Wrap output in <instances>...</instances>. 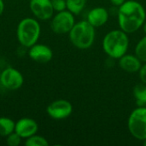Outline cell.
<instances>
[{
	"label": "cell",
	"instance_id": "obj_1",
	"mask_svg": "<svg viewBox=\"0 0 146 146\" xmlns=\"http://www.w3.org/2000/svg\"><path fill=\"white\" fill-rule=\"evenodd\" d=\"M145 17L144 7L137 1H126L119 7V26L127 33H133L138 31L145 22Z\"/></svg>",
	"mask_w": 146,
	"mask_h": 146
},
{
	"label": "cell",
	"instance_id": "obj_2",
	"mask_svg": "<svg viewBox=\"0 0 146 146\" xmlns=\"http://www.w3.org/2000/svg\"><path fill=\"white\" fill-rule=\"evenodd\" d=\"M129 39L127 33L121 30H113L108 33L103 39L104 51L111 58L120 59L128 49Z\"/></svg>",
	"mask_w": 146,
	"mask_h": 146
},
{
	"label": "cell",
	"instance_id": "obj_3",
	"mask_svg": "<svg viewBox=\"0 0 146 146\" xmlns=\"http://www.w3.org/2000/svg\"><path fill=\"white\" fill-rule=\"evenodd\" d=\"M41 27L38 21L34 18L22 19L16 29V37L18 42L25 48H30L35 44L40 36Z\"/></svg>",
	"mask_w": 146,
	"mask_h": 146
},
{
	"label": "cell",
	"instance_id": "obj_4",
	"mask_svg": "<svg viewBox=\"0 0 146 146\" xmlns=\"http://www.w3.org/2000/svg\"><path fill=\"white\" fill-rule=\"evenodd\" d=\"M68 33L71 43L81 50L90 48L95 40V27L87 21L75 23Z\"/></svg>",
	"mask_w": 146,
	"mask_h": 146
},
{
	"label": "cell",
	"instance_id": "obj_5",
	"mask_svg": "<svg viewBox=\"0 0 146 146\" xmlns=\"http://www.w3.org/2000/svg\"><path fill=\"white\" fill-rule=\"evenodd\" d=\"M127 127L135 139L139 140L146 139V107L139 106L129 115Z\"/></svg>",
	"mask_w": 146,
	"mask_h": 146
},
{
	"label": "cell",
	"instance_id": "obj_6",
	"mask_svg": "<svg viewBox=\"0 0 146 146\" xmlns=\"http://www.w3.org/2000/svg\"><path fill=\"white\" fill-rule=\"evenodd\" d=\"M75 24L74 14L68 10L57 12L56 15L52 16L50 22L51 30L57 34L68 33Z\"/></svg>",
	"mask_w": 146,
	"mask_h": 146
},
{
	"label": "cell",
	"instance_id": "obj_7",
	"mask_svg": "<svg viewBox=\"0 0 146 146\" xmlns=\"http://www.w3.org/2000/svg\"><path fill=\"white\" fill-rule=\"evenodd\" d=\"M24 82L21 73L14 68H7L1 71L0 84L9 91H16L20 89Z\"/></svg>",
	"mask_w": 146,
	"mask_h": 146
},
{
	"label": "cell",
	"instance_id": "obj_8",
	"mask_svg": "<svg viewBox=\"0 0 146 146\" xmlns=\"http://www.w3.org/2000/svg\"><path fill=\"white\" fill-rule=\"evenodd\" d=\"M46 112L48 115L54 120H63L72 114L73 106L68 100L57 99L47 106Z\"/></svg>",
	"mask_w": 146,
	"mask_h": 146
},
{
	"label": "cell",
	"instance_id": "obj_9",
	"mask_svg": "<svg viewBox=\"0 0 146 146\" xmlns=\"http://www.w3.org/2000/svg\"><path fill=\"white\" fill-rule=\"evenodd\" d=\"M29 7L33 15L41 21L51 19L54 14L51 0H30Z\"/></svg>",
	"mask_w": 146,
	"mask_h": 146
},
{
	"label": "cell",
	"instance_id": "obj_10",
	"mask_svg": "<svg viewBox=\"0 0 146 146\" xmlns=\"http://www.w3.org/2000/svg\"><path fill=\"white\" fill-rule=\"evenodd\" d=\"M28 56L35 62L44 64L49 62L52 59L53 52L49 46L36 43L29 48Z\"/></svg>",
	"mask_w": 146,
	"mask_h": 146
},
{
	"label": "cell",
	"instance_id": "obj_11",
	"mask_svg": "<svg viewBox=\"0 0 146 146\" xmlns=\"http://www.w3.org/2000/svg\"><path fill=\"white\" fill-rule=\"evenodd\" d=\"M38 130V123L32 118L24 117L15 122V132L22 139H27L37 133Z\"/></svg>",
	"mask_w": 146,
	"mask_h": 146
},
{
	"label": "cell",
	"instance_id": "obj_12",
	"mask_svg": "<svg viewBox=\"0 0 146 146\" xmlns=\"http://www.w3.org/2000/svg\"><path fill=\"white\" fill-rule=\"evenodd\" d=\"M109 19V13L106 9L103 7H97L92 9L87 15V21L94 27H99L106 24Z\"/></svg>",
	"mask_w": 146,
	"mask_h": 146
},
{
	"label": "cell",
	"instance_id": "obj_13",
	"mask_svg": "<svg viewBox=\"0 0 146 146\" xmlns=\"http://www.w3.org/2000/svg\"><path fill=\"white\" fill-rule=\"evenodd\" d=\"M119 65L124 71L127 73L139 72L141 68V61L136 55L125 54L119 59Z\"/></svg>",
	"mask_w": 146,
	"mask_h": 146
},
{
	"label": "cell",
	"instance_id": "obj_14",
	"mask_svg": "<svg viewBox=\"0 0 146 146\" xmlns=\"http://www.w3.org/2000/svg\"><path fill=\"white\" fill-rule=\"evenodd\" d=\"M15 122L5 116L0 117V136L1 137H7L11 133L15 132Z\"/></svg>",
	"mask_w": 146,
	"mask_h": 146
},
{
	"label": "cell",
	"instance_id": "obj_15",
	"mask_svg": "<svg viewBox=\"0 0 146 146\" xmlns=\"http://www.w3.org/2000/svg\"><path fill=\"white\" fill-rule=\"evenodd\" d=\"M133 96L139 106H145L146 104V84H138L133 88Z\"/></svg>",
	"mask_w": 146,
	"mask_h": 146
},
{
	"label": "cell",
	"instance_id": "obj_16",
	"mask_svg": "<svg viewBox=\"0 0 146 146\" xmlns=\"http://www.w3.org/2000/svg\"><path fill=\"white\" fill-rule=\"evenodd\" d=\"M67 9L74 15H79L85 8L86 0H66Z\"/></svg>",
	"mask_w": 146,
	"mask_h": 146
},
{
	"label": "cell",
	"instance_id": "obj_17",
	"mask_svg": "<svg viewBox=\"0 0 146 146\" xmlns=\"http://www.w3.org/2000/svg\"><path fill=\"white\" fill-rule=\"evenodd\" d=\"M25 145L26 146H48L49 143L47 139L40 135L34 134L27 139H26L25 141Z\"/></svg>",
	"mask_w": 146,
	"mask_h": 146
},
{
	"label": "cell",
	"instance_id": "obj_18",
	"mask_svg": "<svg viewBox=\"0 0 146 146\" xmlns=\"http://www.w3.org/2000/svg\"><path fill=\"white\" fill-rule=\"evenodd\" d=\"M135 55L141 62H146V35L138 42L135 47Z\"/></svg>",
	"mask_w": 146,
	"mask_h": 146
},
{
	"label": "cell",
	"instance_id": "obj_19",
	"mask_svg": "<svg viewBox=\"0 0 146 146\" xmlns=\"http://www.w3.org/2000/svg\"><path fill=\"white\" fill-rule=\"evenodd\" d=\"M22 138L15 132L11 133L6 137V144L9 146H18L21 145Z\"/></svg>",
	"mask_w": 146,
	"mask_h": 146
},
{
	"label": "cell",
	"instance_id": "obj_20",
	"mask_svg": "<svg viewBox=\"0 0 146 146\" xmlns=\"http://www.w3.org/2000/svg\"><path fill=\"white\" fill-rule=\"evenodd\" d=\"M52 7L54 11L61 12L67 9V3L66 0H51Z\"/></svg>",
	"mask_w": 146,
	"mask_h": 146
},
{
	"label": "cell",
	"instance_id": "obj_21",
	"mask_svg": "<svg viewBox=\"0 0 146 146\" xmlns=\"http://www.w3.org/2000/svg\"><path fill=\"white\" fill-rule=\"evenodd\" d=\"M139 72V78H140L142 83L146 84V63L144 64L143 66H141Z\"/></svg>",
	"mask_w": 146,
	"mask_h": 146
},
{
	"label": "cell",
	"instance_id": "obj_22",
	"mask_svg": "<svg viewBox=\"0 0 146 146\" xmlns=\"http://www.w3.org/2000/svg\"><path fill=\"white\" fill-rule=\"evenodd\" d=\"M110 2H111V3L114 4L115 6L120 7L121 4H123V3L126 2V0H110Z\"/></svg>",
	"mask_w": 146,
	"mask_h": 146
},
{
	"label": "cell",
	"instance_id": "obj_23",
	"mask_svg": "<svg viewBox=\"0 0 146 146\" xmlns=\"http://www.w3.org/2000/svg\"><path fill=\"white\" fill-rule=\"evenodd\" d=\"M3 10H4V3L3 0H0V16L3 13Z\"/></svg>",
	"mask_w": 146,
	"mask_h": 146
},
{
	"label": "cell",
	"instance_id": "obj_24",
	"mask_svg": "<svg viewBox=\"0 0 146 146\" xmlns=\"http://www.w3.org/2000/svg\"><path fill=\"white\" fill-rule=\"evenodd\" d=\"M144 32H145V33L146 34V22L144 23Z\"/></svg>",
	"mask_w": 146,
	"mask_h": 146
},
{
	"label": "cell",
	"instance_id": "obj_25",
	"mask_svg": "<svg viewBox=\"0 0 146 146\" xmlns=\"http://www.w3.org/2000/svg\"><path fill=\"white\" fill-rule=\"evenodd\" d=\"M144 145L146 146V139L145 140H144Z\"/></svg>",
	"mask_w": 146,
	"mask_h": 146
},
{
	"label": "cell",
	"instance_id": "obj_26",
	"mask_svg": "<svg viewBox=\"0 0 146 146\" xmlns=\"http://www.w3.org/2000/svg\"><path fill=\"white\" fill-rule=\"evenodd\" d=\"M0 74H1V71H0Z\"/></svg>",
	"mask_w": 146,
	"mask_h": 146
}]
</instances>
